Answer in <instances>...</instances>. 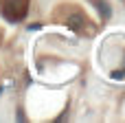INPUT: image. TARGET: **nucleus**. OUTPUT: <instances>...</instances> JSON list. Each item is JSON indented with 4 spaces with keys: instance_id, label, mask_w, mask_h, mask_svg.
Here are the masks:
<instances>
[{
    "instance_id": "f257e3e1",
    "label": "nucleus",
    "mask_w": 125,
    "mask_h": 123,
    "mask_svg": "<svg viewBox=\"0 0 125 123\" xmlns=\"http://www.w3.org/2000/svg\"><path fill=\"white\" fill-rule=\"evenodd\" d=\"M0 4H2V13L9 20H20V18L26 15L29 0H0Z\"/></svg>"
}]
</instances>
